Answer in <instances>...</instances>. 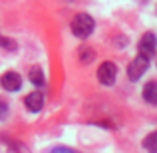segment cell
Here are the masks:
<instances>
[{
  "instance_id": "cell-14",
  "label": "cell",
  "mask_w": 157,
  "mask_h": 153,
  "mask_svg": "<svg viewBox=\"0 0 157 153\" xmlns=\"http://www.w3.org/2000/svg\"><path fill=\"white\" fill-rule=\"evenodd\" d=\"M52 153H76V151L68 149V147H56V149H52Z\"/></svg>"
},
{
  "instance_id": "cell-13",
  "label": "cell",
  "mask_w": 157,
  "mask_h": 153,
  "mask_svg": "<svg viewBox=\"0 0 157 153\" xmlns=\"http://www.w3.org/2000/svg\"><path fill=\"white\" fill-rule=\"evenodd\" d=\"M8 115V105H6V101H0V119H4Z\"/></svg>"
},
{
  "instance_id": "cell-2",
  "label": "cell",
  "mask_w": 157,
  "mask_h": 153,
  "mask_svg": "<svg viewBox=\"0 0 157 153\" xmlns=\"http://www.w3.org/2000/svg\"><path fill=\"white\" fill-rule=\"evenodd\" d=\"M147 68H149V58L137 54V56L129 62V66H127V76H129L131 82H137L139 78L147 72Z\"/></svg>"
},
{
  "instance_id": "cell-8",
  "label": "cell",
  "mask_w": 157,
  "mask_h": 153,
  "mask_svg": "<svg viewBox=\"0 0 157 153\" xmlns=\"http://www.w3.org/2000/svg\"><path fill=\"white\" fill-rule=\"evenodd\" d=\"M143 147L149 153H157V131H151L149 135H145L143 139Z\"/></svg>"
},
{
  "instance_id": "cell-9",
  "label": "cell",
  "mask_w": 157,
  "mask_h": 153,
  "mask_svg": "<svg viewBox=\"0 0 157 153\" xmlns=\"http://www.w3.org/2000/svg\"><path fill=\"white\" fill-rule=\"evenodd\" d=\"M78 56H80L82 64H90V62H94V58H96V52H94L90 46H82L80 52H78Z\"/></svg>"
},
{
  "instance_id": "cell-3",
  "label": "cell",
  "mask_w": 157,
  "mask_h": 153,
  "mask_svg": "<svg viewBox=\"0 0 157 153\" xmlns=\"http://www.w3.org/2000/svg\"><path fill=\"white\" fill-rule=\"evenodd\" d=\"M115 78H117V66L113 62H104V64L98 68V80L104 86H113Z\"/></svg>"
},
{
  "instance_id": "cell-6",
  "label": "cell",
  "mask_w": 157,
  "mask_h": 153,
  "mask_svg": "<svg viewBox=\"0 0 157 153\" xmlns=\"http://www.w3.org/2000/svg\"><path fill=\"white\" fill-rule=\"evenodd\" d=\"M24 105L28 107L30 111H40L44 107V96L40 92H34V94H28L26 98H24Z\"/></svg>"
},
{
  "instance_id": "cell-5",
  "label": "cell",
  "mask_w": 157,
  "mask_h": 153,
  "mask_svg": "<svg viewBox=\"0 0 157 153\" xmlns=\"http://www.w3.org/2000/svg\"><path fill=\"white\" fill-rule=\"evenodd\" d=\"M0 82H2V88L6 90V92H18L20 86H22V78L16 72H6Z\"/></svg>"
},
{
  "instance_id": "cell-4",
  "label": "cell",
  "mask_w": 157,
  "mask_h": 153,
  "mask_svg": "<svg viewBox=\"0 0 157 153\" xmlns=\"http://www.w3.org/2000/svg\"><path fill=\"white\" fill-rule=\"evenodd\" d=\"M139 54L141 56H147V58H151L155 54L157 50V38H155V34L153 32H147V34H143L141 36V40H139Z\"/></svg>"
},
{
  "instance_id": "cell-10",
  "label": "cell",
  "mask_w": 157,
  "mask_h": 153,
  "mask_svg": "<svg viewBox=\"0 0 157 153\" xmlns=\"http://www.w3.org/2000/svg\"><path fill=\"white\" fill-rule=\"evenodd\" d=\"M30 82H32V84H36V86H42L44 84V72L38 68V66L30 70Z\"/></svg>"
},
{
  "instance_id": "cell-1",
  "label": "cell",
  "mask_w": 157,
  "mask_h": 153,
  "mask_svg": "<svg viewBox=\"0 0 157 153\" xmlns=\"http://www.w3.org/2000/svg\"><path fill=\"white\" fill-rule=\"evenodd\" d=\"M70 28H72L74 36H78V38H88V36L94 32V28H96V22H94V18L90 14L82 12V14H76V16H74Z\"/></svg>"
},
{
  "instance_id": "cell-12",
  "label": "cell",
  "mask_w": 157,
  "mask_h": 153,
  "mask_svg": "<svg viewBox=\"0 0 157 153\" xmlns=\"http://www.w3.org/2000/svg\"><path fill=\"white\" fill-rule=\"evenodd\" d=\"M0 46H4L6 50H16V42H14V40L4 38V36H0Z\"/></svg>"
},
{
  "instance_id": "cell-11",
  "label": "cell",
  "mask_w": 157,
  "mask_h": 153,
  "mask_svg": "<svg viewBox=\"0 0 157 153\" xmlns=\"http://www.w3.org/2000/svg\"><path fill=\"white\" fill-rule=\"evenodd\" d=\"M6 153H30V149H28L24 143L14 141V143H10V147H8V151H6Z\"/></svg>"
},
{
  "instance_id": "cell-7",
  "label": "cell",
  "mask_w": 157,
  "mask_h": 153,
  "mask_svg": "<svg viewBox=\"0 0 157 153\" xmlns=\"http://www.w3.org/2000/svg\"><path fill=\"white\" fill-rule=\"evenodd\" d=\"M143 100L151 105H157V82H147L143 86Z\"/></svg>"
}]
</instances>
